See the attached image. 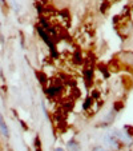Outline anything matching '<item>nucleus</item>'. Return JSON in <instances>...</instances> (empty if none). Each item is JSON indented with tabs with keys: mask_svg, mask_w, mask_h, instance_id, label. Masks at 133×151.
Segmentation results:
<instances>
[{
	"mask_svg": "<svg viewBox=\"0 0 133 151\" xmlns=\"http://www.w3.org/2000/svg\"><path fill=\"white\" fill-rule=\"evenodd\" d=\"M56 151H63V148H56Z\"/></svg>",
	"mask_w": 133,
	"mask_h": 151,
	"instance_id": "7ed1b4c3",
	"label": "nucleus"
},
{
	"mask_svg": "<svg viewBox=\"0 0 133 151\" xmlns=\"http://www.w3.org/2000/svg\"><path fill=\"white\" fill-rule=\"evenodd\" d=\"M0 130H1V132H3V135H4L6 138L9 137L8 127H7L6 122H4V118H3V115H1V114H0Z\"/></svg>",
	"mask_w": 133,
	"mask_h": 151,
	"instance_id": "f257e3e1",
	"label": "nucleus"
},
{
	"mask_svg": "<svg viewBox=\"0 0 133 151\" xmlns=\"http://www.w3.org/2000/svg\"><path fill=\"white\" fill-rule=\"evenodd\" d=\"M93 151H108V150H105L102 147H96V148H93Z\"/></svg>",
	"mask_w": 133,
	"mask_h": 151,
	"instance_id": "f03ea898",
	"label": "nucleus"
}]
</instances>
